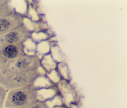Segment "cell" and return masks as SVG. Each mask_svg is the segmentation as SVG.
Returning <instances> with one entry per match:
<instances>
[{"mask_svg": "<svg viewBox=\"0 0 127 108\" xmlns=\"http://www.w3.org/2000/svg\"><path fill=\"white\" fill-rule=\"evenodd\" d=\"M10 2V1H6L5 3L0 5V19L16 12L15 9L12 6Z\"/></svg>", "mask_w": 127, "mask_h": 108, "instance_id": "7", "label": "cell"}, {"mask_svg": "<svg viewBox=\"0 0 127 108\" xmlns=\"http://www.w3.org/2000/svg\"><path fill=\"white\" fill-rule=\"evenodd\" d=\"M6 71H7V68H6V64L0 61V78L3 76Z\"/></svg>", "mask_w": 127, "mask_h": 108, "instance_id": "10", "label": "cell"}, {"mask_svg": "<svg viewBox=\"0 0 127 108\" xmlns=\"http://www.w3.org/2000/svg\"><path fill=\"white\" fill-rule=\"evenodd\" d=\"M24 24V18L20 13L15 12L0 19V36L8 33L20 25Z\"/></svg>", "mask_w": 127, "mask_h": 108, "instance_id": "6", "label": "cell"}, {"mask_svg": "<svg viewBox=\"0 0 127 108\" xmlns=\"http://www.w3.org/2000/svg\"><path fill=\"white\" fill-rule=\"evenodd\" d=\"M26 108H50L46 102L38 100Z\"/></svg>", "mask_w": 127, "mask_h": 108, "instance_id": "8", "label": "cell"}, {"mask_svg": "<svg viewBox=\"0 0 127 108\" xmlns=\"http://www.w3.org/2000/svg\"><path fill=\"white\" fill-rule=\"evenodd\" d=\"M7 91L0 85V108H3L4 101L6 99Z\"/></svg>", "mask_w": 127, "mask_h": 108, "instance_id": "9", "label": "cell"}, {"mask_svg": "<svg viewBox=\"0 0 127 108\" xmlns=\"http://www.w3.org/2000/svg\"><path fill=\"white\" fill-rule=\"evenodd\" d=\"M32 35V32L25 24L13 29L8 33L0 36V46L10 44H24Z\"/></svg>", "mask_w": 127, "mask_h": 108, "instance_id": "3", "label": "cell"}, {"mask_svg": "<svg viewBox=\"0 0 127 108\" xmlns=\"http://www.w3.org/2000/svg\"><path fill=\"white\" fill-rule=\"evenodd\" d=\"M6 1H4V0H0V5L2 4H3V3H4Z\"/></svg>", "mask_w": 127, "mask_h": 108, "instance_id": "11", "label": "cell"}, {"mask_svg": "<svg viewBox=\"0 0 127 108\" xmlns=\"http://www.w3.org/2000/svg\"><path fill=\"white\" fill-rule=\"evenodd\" d=\"M26 54L25 46L22 43L0 46V61L6 64L15 61Z\"/></svg>", "mask_w": 127, "mask_h": 108, "instance_id": "5", "label": "cell"}, {"mask_svg": "<svg viewBox=\"0 0 127 108\" xmlns=\"http://www.w3.org/2000/svg\"><path fill=\"white\" fill-rule=\"evenodd\" d=\"M41 74L39 69L33 71L7 70L0 78V85L6 91L12 90L33 85Z\"/></svg>", "mask_w": 127, "mask_h": 108, "instance_id": "1", "label": "cell"}, {"mask_svg": "<svg viewBox=\"0 0 127 108\" xmlns=\"http://www.w3.org/2000/svg\"><path fill=\"white\" fill-rule=\"evenodd\" d=\"M38 100V88L31 85L9 91L4 106L6 108H26Z\"/></svg>", "mask_w": 127, "mask_h": 108, "instance_id": "2", "label": "cell"}, {"mask_svg": "<svg viewBox=\"0 0 127 108\" xmlns=\"http://www.w3.org/2000/svg\"><path fill=\"white\" fill-rule=\"evenodd\" d=\"M6 66L7 70L33 71L40 68L41 61L36 55L26 53L15 61L6 64Z\"/></svg>", "mask_w": 127, "mask_h": 108, "instance_id": "4", "label": "cell"}]
</instances>
